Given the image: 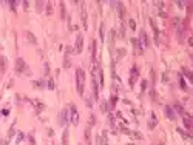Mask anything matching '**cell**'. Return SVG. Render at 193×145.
Segmentation results:
<instances>
[{
	"instance_id": "6da1fadb",
	"label": "cell",
	"mask_w": 193,
	"mask_h": 145,
	"mask_svg": "<svg viewBox=\"0 0 193 145\" xmlns=\"http://www.w3.org/2000/svg\"><path fill=\"white\" fill-rule=\"evenodd\" d=\"M83 83H85V72L82 68L76 70V87H77V93L80 96H83Z\"/></svg>"
},
{
	"instance_id": "7a4b0ae2",
	"label": "cell",
	"mask_w": 193,
	"mask_h": 145,
	"mask_svg": "<svg viewBox=\"0 0 193 145\" xmlns=\"http://www.w3.org/2000/svg\"><path fill=\"white\" fill-rule=\"evenodd\" d=\"M16 72L17 74H29V68L26 66V63L22 57H19L17 62H16Z\"/></svg>"
},
{
	"instance_id": "3957f363",
	"label": "cell",
	"mask_w": 193,
	"mask_h": 145,
	"mask_svg": "<svg viewBox=\"0 0 193 145\" xmlns=\"http://www.w3.org/2000/svg\"><path fill=\"white\" fill-rule=\"evenodd\" d=\"M139 48H147V46L150 45V40H148V37H147V32L145 31H141V36H139Z\"/></svg>"
},
{
	"instance_id": "277c9868",
	"label": "cell",
	"mask_w": 193,
	"mask_h": 145,
	"mask_svg": "<svg viewBox=\"0 0 193 145\" xmlns=\"http://www.w3.org/2000/svg\"><path fill=\"white\" fill-rule=\"evenodd\" d=\"M70 113H71V122H73L74 125H77V123H79V113H77L76 105H74V104L70 105Z\"/></svg>"
},
{
	"instance_id": "5b68a950",
	"label": "cell",
	"mask_w": 193,
	"mask_h": 145,
	"mask_svg": "<svg viewBox=\"0 0 193 145\" xmlns=\"http://www.w3.org/2000/svg\"><path fill=\"white\" fill-rule=\"evenodd\" d=\"M137 76H139L137 66H136V65H133V68H131V74H130V87H133V85H135L136 79H137Z\"/></svg>"
},
{
	"instance_id": "8992f818",
	"label": "cell",
	"mask_w": 193,
	"mask_h": 145,
	"mask_svg": "<svg viewBox=\"0 0 193 145\" xmlns=\"http://www.w3.org/2000/svg\"><path fill=\"white\" fill-rule=\"evenodd\" d=\"M80 16H82V25L83 28H88V16H87V9H85V3H82V11H80Z\"/></svg>"
},
{
	"instance_id": "52a82bcc",
	"label": "cell",
	"mask_w": 193,
	"mask_h": 145,
	"mask_svg": "<svg viewBox=\"0 0 193 145\" xmlns=\"http://www.w3.org/2000/svg\"><path fill=\"white\" fill-rule=\"evenodd\" d=\"M82 49H83V37L79 34L76 39V48H74V51L76 53H82Z\"/></svg>"
},
{
	"instance_id": "ba28073f",
	"label": "cell",
	"mask_w": 193,
	"mask_h": 145,
	"mask_svg": "<svg viewBox=\"0 0 193 145\" xmlns=\"http://www.w3.org/2000/svg\"><path fill=\"white\" fill-rule=\"evenodd\" d=\"M66 119H68V111H66V110H62V111L59 113V123H60V125H65Z\"/></svg>"
},
{
	"instance_id": "9c48e42d",
	"label": "cell",
	"mask_w": 193,
	"mask_h": 145,
	"mask_svg": "<svg viewBox=\"0 0 193 145\" xmlns=\"http://www.w3.org/2000/svg\"><path fill=\"white\" fill-rule=\"evenodd\" d=\"M70 53H73V49H71V48H66L65 59H64V66H65V68H70V65H71V60H70Z\"/></svg>"
},
{
	"instance_id": "30bf717a",
	"label": "cell",
	"mask_w": 193,
	"mask_h": 145,
	"mask_svg": "<svg viewBox=\"0 0 193 145\" xmlns=\"http://www.w3.org/2000/svg\"><path fill=\"white\" fill-rule=\"evenodd\" d=\"M182 116H184V123H185V127H187L188 130H192V128H193V123H192V117L188 116L187 113H184Z\"/></svg>"
},
{
	"instance_id": "8fae6325",
	"label": "cell",
	"mask_w": 193,
	"mask_h": 145,
	"mask_svg": "<svg viewBox=\"0 0 193 145\" xmlns=\"http://www.w3.org/2000/svg\"><path fill=\"white\" fill-rule=\"evenodd\" d=\"M29 102H31V104H32V105H34V106H36V110H37V111H42V110H43V108H45V105H43V104H42V102H40V100H37V99H31V100H29Z\"/></svg>"
},
{
	"instance_id": "7c38bea8",
	"label": "cell",
	"mask_w": 193,
	"mask_h": 145,
	"mask_svg": "<svg viewBox=\"0 0 193 145\" xmlns=\"http://www.w3.org/2000/svg\"><path fill=\"white\" fill-rule=\"evenodd\" d=\"M116 6H117V12H119V17L121 19H124V16H125V8H124V5L121 2H117L116 3Z\"/></svg>"
},
{
	"instance_id": "4fadbf2b",
	"label": "cell",
	"mask_w": 193,
	"mask_h": 145,
	"mask_svg": "<svg viewBox=\"0 0 193 145\" xmlns=\"http://www.w3.org/2000/svg\"><path fill=\"white\" fill-rule=\"evenodd\" d=\"M165 114H167V117H169L170 121H175L176 119L175 113H173V108H170V106H165Z\"/></svg>"
},
{
	"instance_id": "5bb4252c",
	"label": "cell",
	"mask_w": 193,
	"mask_h": 145,
	"mask_svg": "<svg viewBox=\"0 0 193 145\" xmlns=\"http://www.w3.org/2000/svg\"><path fill=\"white\" fill-rule=\"evenodd\" d=\"M96 51H97V43H96V40H93L91 42V53H93V62L96 63Z\"/></svg>"
},
{
	"instance_id": "9a60e30c",
	"label": "cell",
	"mask_w": 193,
	"mask_h": 145,
	"mask_svg": "<svg viewBox=\"0 0 193 145\" xmlns=\"http://www.w3.org/2000/svg\"><path fill=\"white\" fill-rule=\"evenodd\" d=\"M5 68H6V57H0V74L5 72Z\"/></svg>"
},
{
	"instance_id": "2e32d148",
	"label": "cell",
	"mask_w": 193,
	"mask_h": 145,
	"mask_svg": "<svg viewBox=\"0 0 193 145\" xmlns=\"http://www.w3.org/2000/svg\"><path fill=\"white\" fill-rule=\"evenodd\" d=\"M59 6H60V17H62V20H65V19H66V11H65V3H64V2H60V3H59Z\"/></svg>"
},
{
	"instance_id": "e0dca14e",
	"label": "cell",
	"mask_w": 193,
	"mask_h": 145,
	"mask_svg": "<svg viewBox=\"0 0 193 145\" xmlns=\"http://www.w3.org/2000/svg\"><path fill=\"white\" fill-rule=\"evenodd\" d=\"M26 39L29 40V42H31V43L32 45H37V39H36V36H34V34H32V32H26Z\"/></svg>"
},
{
	"instance_id": "ac0fdd59",
	"label": "cell",
	"mask_w": 193,
	"mask_h": 145,
	"mask_svg": "<svg viewBox=\"0 0 193 145\" xmlns=\"http://www.w3.org/2000/svg\"><path fill=\"white\" fill-rule=\"evenodd\" d=\"M62 145H68V130H65L62 134Z\"/></svg>"
},
{
	"instance_id": "d6986e66",
	"label": "cell",
	"mask_w": 193,
	"mask_h": 145,
	"mask_svg": "<svg viewBox=\"0 0 193 145\" xmlns=\"http://www.w3.org/2000/svg\"><path fill=\"white\" fill-rule=\"evenodd\" d=\"M158 123V121H156V116L154 114H152V121L148 122V128H154V125Z\"/></svg>"
},
{
	"instance_id": "ffe728a7",
	"label": "cell",
	"mask_w": 193,
	"mask_h": 145,
	"mask_svg": "<svg viewBox=\"0 0 193 145\" xmlns=\"http://www.w3.org/2000/svg\"><path fill=\"white\" fill-rule=\"evenodd\" d=\"M179 87H181L182 89H187V85H185V80H184V77L181 74H179Z\"/></svg>"
},
{
	"instance_id": "44dd1931",
	"label": "cell",
	"mask_w": 193,
	"mask_h": 145,
	"mask_svg": "<svg viewBox=\"0 0 193 145\" xmlns=\"http://www.w3.org/2000/svg\"><path fill=\"white\" fill-rule=\"evenodd\" d=\"M85 139H87V144L91 145V136H90V128L85 130Z\"/></svg>"
},
{
	"instance_id": "7402d4cb",
	"label": "cell",
	"mask_w": 193,
	"mask_h": 145,
	"mask_svg": "<svg viewBox=\"0 0 193 145\" xmlns=\"http://www.w3.org/2000/svg\"><path fill=\"white\" fill-rule=\"evenodd\" d=\"M34 87H36V88H45L43 80H36V82H34Z\"/></svg>"
},
{
	"instance_id": "603a6c76",
	"label": "cell",
	"mask_w": 193,
	"mask_h": 145,
	"mask_svg": "<svg viewBox=\"0 0 193 145\" xmlns=\"http://www.w3.org/2000/svg\"><path fill=\"white\" fill-rule=\"evenodd\" d=\"M47 14H48V16L53 14V5H51V2L47 3Z\"/></svg>"
},
{
	"instance_id": "cb8c5ba5",
	"label": "cell",
	"mask_w": 193,
	"mask_h": 145,
	"mask_svg": "<svg viewBox=\"0 0 193 145\" xmlns=\"http://www.w3.org/2000/svg\"><path fill=\"white\" fill-rule=\"evenodd\" d=\"M175 110H176L178 113H181V114H184V113H185V111H184V108H182V106L179 105V104H176V105H175Z\"/></svg>"
},
{
	"instance_id": "d4e9b609",
	"label": "cell",
	"mask_w": 193,
	"mask_h": 145,
	"mask_svg": "<svg viewBox=\"0 0 193 145\" xmlns=\"http://www.w3.org/2000/svg\"><path fill=\"white\" fill-rule=\"evenodd\" d=\"M130 136H133V137H136V139H141L142 136L137 133V131H130Z\"/></svg>"
},
{
	"instance_id": "484cf974",
	"label": "cell",
	"mask_w": 193,
	"mask_h": 145,
	"mask_svg": "<svg viewBox=\"0 0 193 145\" xmlns=\"http://www.w3.org/2000/svg\"><path fill=\"white\" fill-rule=\"evenodd\" d=\"M182 71H184V74H185V76H187V77H188V79H190V80H193V77H192V74H190V71H188V70H187V68H182Z\"/></svg>"
},
{
	"instance_id": "4316f807",
	"label": "cell",
	"mask_w": 193,
	"mask_h": 145,
	"mask_svg": "<svg viewBox=\"0 0 193 145\" xmlns=\"http://www.w3.org/2000/svg\"><path fill=\"white\" fill-rule=\"evenodd\" d=\"M178 133H181V134H182L185 139H190V134H187L185 131H184V130H181V128H178Z\"/></svg>"
},
{
	"instance_id": "83f0119b",
	"label": "cell",
	"mask_w": 193,
	"mask_h": 145,
	"mask_svg": "<svg viewBox=\"0 0 193 145\" xmlns=\"http://www.w3.org/2000/svg\"><path fill=\"white\" fill-rule=\"evenodd\" d=\"M48 88H49V89H54V88H56V85H54V80H53V79L48 80Z\"/></svg>"
},
{
	"instance_id": "f1b7e54d",
	"label": "cell",
	"mask_w": 193,
	"mask_h": 145,
	"mask_svg": "<svg viewBox=\"0 0 193 145\" xmlns=\"http://www.w3.org/2000/svg\"><path fill=\"white\" fill-rule=\"evenodd\" d=\"M128 25H130V28H131V29H136V23H135V20H128Z\"/></svg>"
},
{
	"instance_id": "f546056e",
	"label": "cell",
	"mask_w": 193,
	"mask_h": 145,
	"mask_svg": "<svg viewBox=\"0 0 193 145\" xmlns=\"http://www.w3.org/2000/svg\"><path fill=\"white\" fill-rule=\"evenodd\" d=\"M124 56H125V49H119V51H117V57H119V59L124 57Z\"/></svg>"
},
{
	"instance_id": "4dcf8cb0",
	"label": "cell",
	"mask_w": 193,
	"mask_h": 145,
	"mask_svg": "<svg viewBox=\"0 0 193 145\" xmlns=\"http://www.w3.org/2000/svg\"><path fill=\"white\" fill-rule=\"evenodd\" d=\"M94 123H96V117L91 114V116H90V125H94Z\"/></svg>"
},
{
	"instance_id": "1f68e13d",
	"label": "cell",
	"mask_w": 193,
	"mask_h": 145,
	"mask_svg": "<svg viewBox=\"0 0 193 145\" xmlns=\"http://www.w3.org/2000/svg\"><path fill=\"white\" fill-rule=\"evenodd\" d=\"M116 102H117V96H113V97H111V105L114 106V105H116Z\"/></svg>"
},
{
	"instance_id": "d6a6232c",
	"label": "cell",
	"mask_w": 193,
	"mask_h": 145,
	"mask_svg": "<svg viewBox=\"0 0 193 145\" xmlns=\"http://www.w3.org/2000/svg\"><path fill=\"white\" fill-rule=\"evenodd\" d=\"M36 5H37V11H42V6H43V3H42V2H37Z\"/></svg>"
},
{
	"instance_id": "836d02e7",
	"label": "cell",
	"mask_w": 193,
	"mask_h": 145,
	"mask_svg": "<svg viewBox=\"0 0 193 145\" xmlns=\"http://www.w3.org/2000/svg\"><path fill=\"white\" fill-rule=\"evenodd\" d=\"M16 5H17L16 2H9V6H11V9H12V11H16Z\"/></svg>"
},
{
	"instance_id": "e575fe53",
	"label": "cell",
	"mask_w": 193,
	"mask_h": 145,
	"mask_svg": "<svg viewBox=\"0 0 193 145\" xmlns=\"http://www.w3.org/2000/svg\"><path fill=\"white\" fill-rule=\"evenodd\" d=\"M45 74H49V65H48V63H45Z\"/></svg>"
},
{
	"instance_id": "d590c367",
	"label": "cell",
	"mask_w": 193,
	"mask_h": 145,
	"mask_svg": "<svg viewBox=\"0 0 193 145\" xmlns=\"http://www.w3.org/2000/svg\"><path fill=\"white\" fill-rule=\"evenodd\" d=\"M141 88H142V89L147 88V80H142V82H141Z\"/></svg>"
},
{
	"instance_id": "8d00e7d4",
	"label": "cell",
	"mask_w": 193,
	"mask_h": 145,
	"mask_svg": "<svg viewBox=\"0 0 193 145\" xmlns=\"http://www.w3.org/2000/svg\"><path fill=\"white\" fill-rule=\"evenodd\" d=\"M107 102H102V111H107Z\"/></svg>"
},
{
	"instance_id": "74e56055",
	"label": "cell",
	"mask_w": 193,
	"mask_h": 145,
	"mask_svg": "<svg viewBox=\"0 0 193 145\" xmlns=\"http://www.w3.org/2000/svg\"><path fill=\"white\" fill-rule=\"evenodd\" d=\"M104 37H105V36H104V26H100V39L104 40Z\"/></svg>"
},
{
	"instance_id": "f35d334b",
	"label": "cell",
	"mask_w": 193,
	"mask_h": 145,
	"mask_svg": "<svg viewBox=\"0 0 193 145\" xmlns=\"http://www.w3.org/2000/svg\"><path fill=\"white\" fill-rule=\"evenodd\" d=\"M156 6H158V8H161V9H162V8H164V3H162V2H158V3H156Z\"/></svg>"
},
{
	"instance_id": "ab89813d",
	"label": "cell",
	"mask_w": 193,
	"mask_h": 145,
	"mask_svg": "<svg viewBox=\"0 0 193 145\" xmlns=\"http://www.w3.org/2000/svg\"><path fill=\"white\" fill-rule=\"evenodd\" d=\"M22 139H23V134H22V133H19V136H17V142H20Z\"/></svg>"
},
{
	"instance_id": "60d3db41",
	"label": "cell",
	"mask_w": 193,
	"mask_h": 145,
	"mask_svg": "<svg viewBox=\"0 0 193 145\" xmlns=\"http://www.w3.org/2000/svg\"><path fill=\"white\" fill-rule=\"evenodd\" d=\"M48 136H54V131L51 128H48Z\"/></svg>"
},
{
	"instance_id": "b9f144b4",
	"label": "cell",
	"mask_w": 193,
	"mask_h": 145,
	"mask_svg": "<svg viewBox=\"0 0 193 145\" xmlns=\"http://www.w3.org/2000/svg\"><path fill=\"white\" fill-rule=\"evenodd\" d=\"M28 6H29V3L28 2H23V8H25V9H28Z\"/></svg>"
},
{
	"instance_id": "7bdbcfd3",
	"label": "cell",
	"mask_w": 193,
	"mask_h": 145,
	"mask_svg": "<svg viewBox=\"0 0 193 145\" xmlns=\"http://www.w3.org/2000/svg\"><path fill=\"white\" fill-rule=\"evenodd\" d=\"M29 142H31L32 145H34V144H36V140H34V137H32V136H31V137H29Z\"/></svg>"
}]
</instances>
